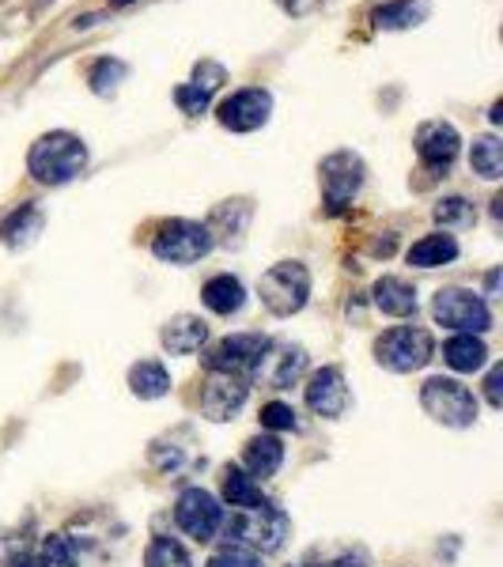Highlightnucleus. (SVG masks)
I'll return each instance as SVG.
<instances>
[{"label":"nucleus","instance_id":"1","mask_svg":"<svg viewBox=\"0 0 503 567\" xmlns=\"http://www.w3.org/2000/svg\"><path fill=\"white\" fill-rule=\"evenodd\" d=\"M88 167V148L76 133H45L31 144V155H27V171L34 175V182L42 186H65Z\"/></svg>","mask_w":503,"mask_h":567},{"label":"nucleus","instance_id":"2","mask_svg":"<svg viewBox=\"0 0 503 567\" xmlns=\"http://www.w3.org/2000/svg\"><path fill=\"white\" fill-rule=\"evenodd\" d=\"M288 534H291V518L280 507H273V503L243 511V515H235L232 523H227V537L258 556L277 553V548L288 542Z\"/></svg>","mask_w":503,"mask_h":567},{"label":"nucleus","instance_id":"3","mask_svg":"<svg viewBox=\"0 0 503 567\" xmlns=\"http://www.w3.org/2000/svg\"><path fill=\"white\" fill-rule=\"evenodd\" d=\"M213 243L216 239L208 224H197V219H167V224L155 231L152 254L171 265H194L213 250Z\"/></svg>","mask_w":503,"mask_h":567},{"label":"nucleus","instance_id":"4","mask_svg":"<svg viewBox=\"0 0 503 567\" xmlns=\"http://www.w3.org/2000/svg\"><path fill=\"white\" fill-rule=\"evenodd\" d=\"M258 296L261 303L273 310L277 318H288V315H299L310 299V272L307 265L299 261H280L273 265L269 272L261 277L258 284Z\"/></svg>","mask_w":503,"mask_h":567},{"label":"nucleus","instance_id":"5","mask_svg":"<svg viewBox=\"0 0 503 567\" xmlns=\"http://www.w3.org/2000/svg\"><path fill=\"white\" fill-rule=\"evenodd\" d=\"M432 352H435L432 333H428V329H417V326L390 329V333H382L379 344H374V360H379L387 371H398V374L420 371L428 360H432Z\"/></svg>","mask_w":503,"mask_h":567},{"label":"nucleus","instance_id":"6","mask_svg":"<svg viewBox=\"0 0 503 567\" xmlns=\"http://www.w3.org/2000/svg\"><path fill=\"white\" fill-rule=\"evenodd\" d=\"M420 405H424L428 416L439 420V424H446V427H470L473 420H478V398H473L462 382L443 379V374L424 382V390H420Z\"/></svg>","mask_w":503,"mask_h":567},{"label":"nucleus","instance_id":"7","mask_svg":"<svg viewBox=\"0 0 503 567\" xmlns=\"http://www.w3.org/2000/svg\"><path fill=\"white\" fill-rule=\"evenodd\" d=\"M432 315L439 326L459 329V333H484L492 326V310L481 296L465 288H443L432 299Z\"/></svg>","mask_w":503,"mask_h":567},{"label":"nucleus","instance_id":"8","mask_svg":"<svg viewBox=\"0 0 503 567\" xmlns=\"http://www.w3.org/2000/svg\"><path fill=\"white\" fill-rule=\"evenodd\" d=\"M322 175V197H326V208L329 213H345L352 205L356 194L363 186V159L356 152H333L322 159L318 167Z\"/></svg>","mask_w":503,"mask_h":567},{"label":"nucleus","instance_id":"9","mask_svg":"<svg viewBox=\"0 0 503 567\" xmlns=\"http://www.w3.org/2000/svg\"><path fill=\"white\" fill-rule=\"evenodd\" d=\"M175 523L186 537H194V542L205 545L224 529V507H219V499L213 492L186 488L175 503Z\"/></svg>","mask_w":503,"mask_h":567},{"label":"nucleus","instance_id":"10","mask_svg":"<svg viewBox=\"0 0 503 567\" xmlns=\"http://www.w3.org/2000/svg\"><path fill=\"white\" fill-rule=\"evenodd\" d=\"M304 371H307V352L288 341H280V344L269 341L250 368L254 382H261V386H269V390H288L291 382H299Z\"/></svg>","mask_w":503,"mask_h":567},{"label":"nucleus","instance_id":"11","mask_svg":"<svg viewBox=\"0 0 503 567\" xmlns=\"http://www.w3.org/2000/svg\"><path fill=\"white\" fill-rule=\"evenodd\" d=\"M273 114V95L265 87H243L235 95H227L224 103L216 106V117L224 130L232 133H254L269 122Z\"/></svg>","mask_w":503,"mask_h":567},{"label":"nucleus","instance_id":"12","mask_svg":"<svg viewBox=\"0 0 503 567\" xmlns=\"http://www.w3.org/2000/svg\"><path fill=\"white\" fill-rule=\"evenodd\" d=\"M269 337L261 333H235L224 337L219 344H213V352L205 355V368L208 374H243L254 368V360L265 352Z\"/></svg>","mask_w":503,"mask_h":567},{"label":"nucleus","instance_id":"13","mask_svg":"<svg viewBox=\"0 0 503 567\" xmlns=\"http://www.w3.org/2000/svg\"><path fill=\"white\" fill-rule=\"evenodd\" d=\"M459 148H462V136L451 122H428L417 130V155L432 175L451 167L459 159Z\"/></svg>","mask_w":503,"mask_h":567},{"label":"nucleus","instance_id":"14","mask_svg":"<svg viewBox=\"0 0 503 567\" xmlns=\"http://www.w3.org/2000/svg\"><path fill=\"white\" fill-rule=\"evenodd\" d=\"M246 379L243 374H208L205 390H201V413L208 420H232L246 405Z\"/></svg>","mask_w":503,"mask_h":567},{"label":"nucleus","instance_id":"15","mask_svg":"<svg viewBox=\"0 0 503 567\" xmlns=\"http://www.w3.org/2000/svg\"><path fill=\"white\" fill-rule=\"evenodd\" d=\"M307 409L315 416H326V420L345 416V409H349V386H345V374L337 368H322V371L310 374Z\"/></svg>","mask_w":503,"mask_h":567},{"label":"nucleus","instance_id":"16","mask_svg":"<svg viewBox=\"0 0 503 567\" xmlns=\"http://www.w3.org/2000/svg\"><path fill=\"white\" fill-rule=\"evenodd\" d=\"M208 341V326L194 315H178L163 326V349L171 355H194L205 349Z\"/></svg>","mask_w":503,"mask_h":567},{"label":"nucleus","instance_id":"17","mask_svg":"<svg viewBox=\"0 0 503 567\" xmlns=\"http://www.w3.org/2000/svg\"><path fill=\"white\" fill-rule=\"evenodd\" d=\"M428 12H432V0H387L371 12V23L379 31H406V27L424 23Z\"/></svg>","mask_w":503,"mask_h":567},{"label":"nucleus","instance_id":"18","mask_svg":"<svg viewBox=\"0 0 503 567\" xmlns=\"http://www.w3.org/2000/svg\"><path fill=\"white\" fill-rule=\"evenodd\" d=\"M374 307L390 318H409L417 315V288L401 277H382L374 280Z\"/></svg>","mask_w":503,"mask_h":567},{"label":"nucleus","instance_id":"19","mask_svg":"<svg viewBox=\"0 0 503 567\" xmlns=\"http://www.w3.org/2000/svg\"><path fill=\"white\" fill-rule=\"evenodd\" d=\"M201 299H205V307L213 310V315H235V310H243L246 303V288L239 277H232V272H219L201 288Z\"/></svg>","mask_w":503,"mask_h":567},{"label":"nucleus","instance_id":"20","mask_svg":"<svg viewBox=\"0 0 503 567\" xmlns=\"http://www.w3.org/2000/svg\"><path fill=\"white\" fill-rule=\"evenodd\" d=\"M454 258H459V243L446 231L424 235L420 243L409 246V265L413 269H439V265H451Z\"/></svg>","mask_w":503,"mask_h":567},{"label":"nucleus","instance_id":"21","mask_svg":"<svg viewBox=\"0 0 503 567\" xmlns=\"http://www.w3.org/2000/svg\"><path fill=\"white\" fill-rule=\"evenodd\" d=\"M243 462L250 477H273L285 462V443L277 435H254L243 451Z\"/></svg>","mask_w":503,"mask_h":567},{"label":"nucleus","instance_id":"22","mask_svg":"<svg viewBox=\"0 0 503 567\" xmlns=\"http://www.w3.org/2000/svg\"><path fill=\"white\" fill-rule=\"evenodd\" d=\"M443 363H446L451 371L473 374V371H481L484 363H489V349H484L481 337L459 333V337H451V341L443 344Z\"/></svg>","mask_w":503,"mask_h":567},{"label":"nucleus","instance_id":"23","mask_svg":"<svg viewBox=\"0 0 503 567\" xmlns=\"http://www.w3.org/2000/svg\"><path fill=\"white\" fill-rule=\"evenodd\" d=\"M224 499L232 503L235 511H250V507H261L265 496H261V484L250 477L239 465H227L224 473Z\"/></svg>","mask_w":503,"mask_h":567},{"label":"nucleus","instance_id":"24","mask_svg":"<svg viewBox=\"0 0 503 567\" xmlns=\"http://www.w3.org/2000/svg\"><path fill=\"white\" fill-rule=\"evenodd\" d=\"M130 390L136 393V398L155 401V398H163V393L171 390V374H167V368H163L160 360H141L130 371Z\"/></svg>","mask_w":503,"mask_h":567},{"label":"nucleus","instance_id":"25","mask_svg":"<svg viewBox=\"0 0 503 567\" xmlns=\"http://www.w3.org/2000/svg\"><path fill=\"white\" fill-rule=\"evenodd\" d=\"M39 231H42V213L34 205H20V213H12L0 224V239L8 246H27Z\"/></svg>","mask_w":503,"mask_h":567},{"label":"nucleus","instance_id":"26","mask_svg":"<svg viewBox=\"0 0 503 567\" xmlns=\"http://www.w3.org/2000/svg\"><path fill=\"white\" fill-rule=\"evenodd\" d=\"M470 167L478 171L484 182H496L503 175V144L496 136H478V141H473Z\"/></svg>","mask_w":503,"mask_h":567},{"label":"nucleus","instance_id":"27","mask_svg":"<svg viewBox=\"0 0 503 567\" xmlns=\"http://www.w3.org/2000/svg\"><path fill=\"white\" fill-rule=\"evenodd\" d=\"M144 567H194V560H189L186 545L175 542V537H155L148 553H144Z\"/></svg>","mask_w":503,"mask_h":567},{"label":"nucleus","instance_id":"28","mask_svg":"<svg viewBox=\"0 0 503 567\" xmlns=\"http://www.w3.org/2000/svg\"><path fill=\"white\" fill-rule=\"evenodd\" d=\"M122 80H125V65H122V61H114V58L95 61V69L88 72V84H91L95 95H114Z\"/></svg>","mask_w":503,"mask_h":567},{"label":"nucleus","instance_id":"29","mask_svg":"<svg viewBox=\"0 0 503 567\" xmlns=\"http://www.w3.org/2000/svg\"><path fill=\"white\" fill-rule=\"evenodd\" d=\"M478 213H473V205L465 197H443L435 205V224L443 227H470Z\"/></svg>","mask_w":503,"mask_h":567},{"label":"nucleus","instance_id":"30","mask_svg":"<svg viewBox=\"0 0 503 567\" xmlns=\"http://www.w3.org/2000/svg\"><path fill=\"white\" fill-rule=\"evenodd\" d=\"M42 567H80L76 553H72V545H69V537H61V534L45 537V545H42Z\"/></svg>","mask_w":503,"mask_h":567},{"label":"nucleus","instance_id":"31","mask_svg":"<svg viewBox=\"0 0 503 567\" xmlns=\"http://www.w3.org/2000/svg\"><path fill=\"white\" fill-rule=\"evenodd\" d=\"M175 103H178L182 114L197 117V114H205V110H208L213 95H208V91H201V87H194V84H178L175 87Z\"/></svg>","mask_w":503,"mask_h":567},{"label":"nucleus","instance_id":"32","mask_svg":"<svg viewBox=\"0 0 503 567\" xmlns=\"http://www.w3.org/2000/svg\"><path fill=\"white\" fill-rule=\"evenodd\" d=\"M208 567H261V556L250 553V548H243V545H227V548H219L213 560H208Z\"/></svg>","mask_w":503,"mask_h":567},{"label":"nucleus","instance_id":"33","mask_svg":"<svg viewBox=\"0 0 503 567\" xmlns=\"http://www.w3.org/2000/svg\"><path fill=\"white\" fill-rule=\"evenodd\" d=\"M261 427H269V432H291L296 427V413H291V405H285V401H269L261 409Z\"/></svg>","mask_w":503,"mask_h":567},{"label":"nucleus","instance_id":"34","mask_svg":"<svg viewBox=\"0 0 503 567\" xmlns=\"http://www.w3.org/2000/svg\"><path fill=\"white\" fill-rule=\"evenodd\" d=\"M219 84H227V69L216 65V61H201V65L194 69V87H201V91H208V95H213Z\"/></svg>","mask_w":503,"mask_h":567},{"label":"nucleus","instance_id":"35","mask_svg":"<svg viewBox=\"0 0 503 567\" xmlns=\"http://www.w3.org/2000/svg\"><path fill=\"white\" fill-rule=\"evenodd\" d=\"M500 382H503V368H492V371H489V379H484V393H489V405H492V409H500V405H503Z\"/></svg>","mask_w":503,"mask_h":567},{"label":"nucleus","instance_id":"36","mask_svg":"<svg viewBox=\"0 0 503 567\" xmlns=\"http://www.w3.org/2000/svg\"><path fill=\"white\" fill-rule=\"evenodd\" d=\"M318 4H322V0H280V8L291 16H307L310 8H318Z\"/></svg>","mask_w":503,"mask_h":567},{"label":"nucleus","instance_id":"37","mask_svg":"<svg viewBox=\"0 0 503 567\" xmlns=\"http://www.w3.org/2000/svg\"><path fill=\"white\" fill-rule=\"evenodd\" d=\"M326 567H368V560H363L360 553H349V556H341V560H333V564H326Z\"/></svg>","mask_w":503,"mask_h":567},{"label":"nucleus","instance_id":"38","mask_svg":"<svg viewBox=\"0 0 503 567\" xmlns=\"http://www.w3.org/2000/svg\"><path fill=\"white\" fill-rule=\"evenodd\" d=\"M8 567H42L39 556H16V560H8Z\"/></svg>","mask_w":503,"mask_h":567},{"label":"nucleus","instance_id":"39","mask_svg":"<svg viewBox=\"0 0 503 567\" xmlns=\"http://www.w3.org/2000/svg\"><path fill=\"white\" fill-rule=\"evenodd\" d=\"M125 4H133V0H110V8H125Z\"/></svg>","mask_w":503,"mask_h":567}]
</instances>
